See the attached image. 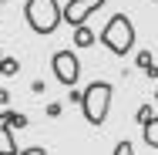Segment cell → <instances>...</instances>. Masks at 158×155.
Masks as SVG:
<instances>
[{"mask_svg":"<svg viewBox=\"0 0 158 155\" xmlns=\"http://www.w3.org/2000/svg\"><path fill=\"white\" fill-rule=\"evenodd\" d=\"M24 17H27V24H31L34 34H54L61 27L64 20V7H57V0H27V7H24Z\"/></svg>","mask_w":158,"mask_h":155,"instance_id":"6da1fadb","label":"cell"},{"mask_svg":"<svg viewBox=\"0 0 158 155\" xmlns=\"http://www.w3.org/2000/svg\"><path fill=\"white\" fill-rule=\"evenodd\" d=\"M114 58H125V54H131V47H135V24L128 20L125 14H114L108 24H104V31H101V37H98Z\"/></svg>","mask_w":158,"mask_h":155,"instance_id":"7a4b0ae2","label":"cell"},{"mask_svg":"<svg viewBox=\"0 0 158 155\" xmlns=\"http://www.w3.org/2000/svg\"><path fill=\"white\" fill-rule=\"evenodd\" d=\"M108 108H111V84L108 81H91L84 88V98H81V111H84V122L88 125H104L108 118Z\"/></svg>","mask_w":158,"mask_h":155,"instance_id":"3957f363","label":"cell"},{"mask_svg":"<svg viewBox=\"0 0 158 155\" xmlns=\"http://www.w3.org/2000/svg\"><path fill=\"white\" fill-rule=\"evenodd\" d=\"M51 67H54V78L61 81L64 88H74L77 78H81V61H77L74 51H57L51 58Z\"/></svg>","mask_w":158,"mask_h":155,"instance_id":"277c9868","label":"cell"},{"mask_svg":"<svg viewBox=\"0 0 158 155\" xmlns=\"http://www.w3.org/2000/svg\"><path fill=\"white\" fill-rule=\"evenodd\" d=\"M108 0H67L64 3V20H67V27H77V24H88V17L101 10Z\"/></svg>","mask_w":158,"mask_h":155,"instance_id":"5b68a950","label":"cell"},{"mask_svg":"<svg viewBox=\"0 0 158 155\" xmlns=\"http://www.w3.org/2000/svg\"><path fill=\"white\" fill-rule=\"evenodd\" d=\"M10 118H7V111L0 115V155H14L17 152V145H14V135H10Z\"/></svg>","mask_w":158,"mask_h":155,"instance_id":"8992f818","label":"cell"},{"mask_svg":"<svg viewBox=\"0 0 158 155\" xmlns=\"http://www.w3.org/2000/svg\"><path fill=\"white\" fill-rule=\"evenodd\" d=\"M74 47H94V31L88 24H77L74 27Z\"/></svg>","mask_w":158,"mask_h":155,"instance_id":"52a82bcc","label":"cell"},{"mask_svg":"<svg viewBox=\"0 0 158 155\" xmlns=\"http://www.w3.org/2000/svg\"><path fill=\"white\" fill-rule=\"evenodd\" d=\"M141 135H145V145L148 149H158V115L148 125H141Z\"/></svg>","mask_w":158,"mask_h":155,"instance_id":"ba28073f","label":"cell"},{"mask_svg":"<svg viewBox=\"0 0 158 155\" xmlns=\"http://www.w3.org/2000/svg\"><path fill=\"white\" fill-rule=\"evenodd\" d=\"M138 67H141V71H145L148 78H158V67H155V58H152L148 51H141V54H138Z\"/></svg>","mask_w":158,"mask_h":155,"instance_id":"9c48e42d","label":"cell"},{"mask_svg":"<svg viewBox=\"0 0 158 155\" xmlns=\"http://www.w3.org/2000/svg\"><path fill=\"white\" fill-rule=\"evenodd\" d=\"M17 71H20V61H17V58H3V61H0V74H3V78H14Z\"/></svg>","mask_w":158,"mask_h":155,"instance_id":"30bf717a","label":"cell"},{"mask_svg":"<svg viewBox=\"0 0 158 155\" xmlns=\"http://www.w3.org/2000/svg\"><path fill=\"white\" fill-rule=\"evenodd\" d=\"M152 118H155V111H152V105H141V108H138V122H141V125H148Z\"/></svg>","mask_w":158,"mask_h":155,"instance_id":"8fae6325","label":"cell"},{"mask_svg":"<svg viewBox=\"0 0 158 155\" xmlns=\"http://www.w3.org/2000/svg\"><path fill=\"white\" fill-rule=\"evenodd\" d=\"M7 118H10L14 128H24V125H27V115H20V111H7Z\"/></svg>","mask_w":158,"mask_h":155,"instance_id":"7c38bea8","label":"cell"},{"mask_svg":"<svg viewBox=\"0 0 158 155\" xmlns=\"http://www.w3.org/2000/svg\"><path fill=\"white\" fill-rule=\"evenodd\" d=\"M131 152H135V149H131V142H128V138H121V142L114 145V155H131Z\"/></svg>","mask_w":158,"mask_h":155,"instance_id":"4fadbf2b","label":"cell"},{"mask_svg":"<svg viewBox=\"0 0 158 155\" xmlns=\"http://www.w3.org/2000/svg\"><path fill=\"white\" fill-rule=\"evenodd\" d=\"M0 61H3V54H0Z\"/></svg>","mask_w":158,"mask_h":155,"instance_id":"5bb4252c","label":"cell"},{"mask_svg":"<svg viewBox=\"0 0 158 155\" xmlns=\"http://www.w3.org/2000/svg\"><path fill=\"white\" fill-rule=\"evenodd\" d=\"M155 98H158V94H155Z\"/></svg>","mask_w":158,"mask_h":155,"instance_id":"9a60e30c","label":"cell"},{"mask_svg":"<svg viewBox=\"0 0 158 155\" xmlns=\"http://www.w3.org/2000/svg\"><path fill=\"white\" fill-rule=\"evenodd\" d=\"M155 3H158V0H155Z\"/></svg>","mask_w":158,"mask_h":155,"instance_id":"2e32d148","label":"cell"}]
</instances>
